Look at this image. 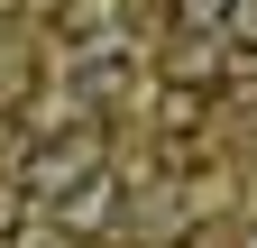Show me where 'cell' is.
I'll return each mask as SVG.
<instances>
[{
  "label": "cell",
  "instance_id": "2",
  "mask_svg": "<svg viewBox=\"0 0 257 248\" xmlns=\"http://www.w3.org/2000/svg\"><path fill=\"white\" fill-rule=\"evenodd\" d=\"M220 37L257 55V0H230V10H220Z\"/></svg>",
  "mask_w": 257,
  "mask_h": 248
},
{
  "label": "cell",
  "instance_id": "1",
  "mask_svg": "<svg viewBox=\"0 0 257 248\" xmlns=\"http://www.w3.org/2000/svg\"><path fill=\"white\" fill-rule=\"evenodd\" d=\"M83 184H101V129H74L64 147H37L28 157V193L37 202H74Z\"/></svg>",
  "mask_w": 257,
  "mask_h": 248
}]
</instances>
